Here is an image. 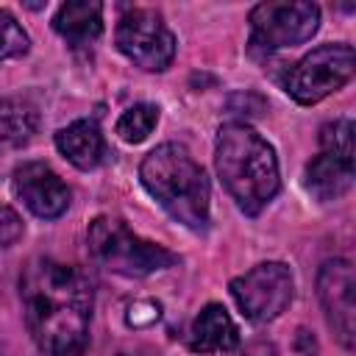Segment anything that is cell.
<instances>
[{"mask_svg": "<svg viewBox=\"0 0 356 356\" xmlns=\"http://www.w3.org/2000/svg\"><path fill=\"white\" fill-rule=\"evenodd\" d=\"M231 295L250 323H270L292 303L295 278L284 261H261L231 281Z\"/></svg>", "mask_w": 356, "mask_h": 356, "instance_id": "8", "label": "cell"}, {"mask_svg": "<svg viewBox=\"0 0 356 356\" xmlns=\"http://www.w3.org/2000/svg\"><path fill=\"white\" fill-rule=\"evenodd\" d=\"M53 28L72 47H89L103 33V6L97 0H70L58 6Z\"/></svg>", "mask_w": 356, "mask_h": 356, "instance_id": "12", "label": "cell"}, {"mask_svg": "<svg viewBox=\"0 0 356 356\" xmlns=\"http://www.w3.org/2000/svg\"><path fill=\"white\" fill-rule=\"evenodd\" d=\"M295 350H298L300 356H317V339L312 337V331H306V328L298 331V337H295Z\"/></svg>", "mask_w": 356, "mask_h": 356, "instance_id": "22", "label": "cell"}, {"mask_svg": "<svg viewBox=\"0 0 356 356\" xmlns=\"http://www.w3.org/2000/svg\"><path fill=\"white\" fill-rule=\"evenodd\" d=\"M214 167L225 192L248 217L261 214L281 189L275 150L248 122H225L217 131Z\"/></svg>", "mask_w": 356, "mask_h": 356, "instance_id": "2", "label": "cell"}, {"mask_svg": "<svg viewBox=\"0 0 356 356\" xmlns=\"http://www.w3.org/2000/svg\"><path fill=\"white\" fill-rule=\"evenodd\" d=\"M239 345V331L220 303H206L189 325V348L195 353H228Z\"/></svg>", "mask_w": 356, "mask_h": 356, "instance_id": "11", "label": "cell"}, {"mask_svg": "<svg viewBox=\"0 0 356 356\" xmlns=\"http://www.w3.org/2000/svg\"><path fill=\"white\" fill-rule=\"evenodd\" d=\"M39 128V114L31 103L6 97L0 100V142L25 145Z\"/></svg>", "mask_w": 356, "mask_h": 356, "instance_id": "15", "label": "cell"}, {"mask_svg": "<svg viewBox=\"0 0 356 356\" xmlns=\"http://www.w3.org/2000/svg\"><path fill=\"white\" fill-rule=\"evenodd\" d=\"M353 186V159L320 150L306 167V189L317 200H337Z\"/></svg>", "mask_w": 356, "mask_h": 356, "instance_id": "14", "label": "cell"}, {"mask_svg": "<svg viewBox=\"0 0 356 356\" xmlns=\"http://www.w3.org/2000/svg\"><path fill=\"white\" fill-rule=\"evenodd\" d=\"M139 181L175 222L192 231L209 228L211 186L184 145L167 142L153 147L139 164Z\"/></svg>", "mask_w": 356, "mask_h": 356, "instance_id": "3", "label": "cell"}, {"mask_svg": "<svg viewBox=\"0 0 356 356\" xmlns=\"http://www.w3.org/2000/svg\"><path fill=\"white\" fill-rule=\"evenodd\" d=\"M28 334L47 356H81L89 345L95 292L89 278L50 256L31 259L19 275Z\"/></svg>", "mask_w": 356, "mask_h": 356, "instance_id": "1", "label": "cell"}, {"mask_svg": "<svg viewBox=\"0 0 356 356\" xmlns=\"http://www.w3.org/2000/svg\"><path fill=\"white\" fill-rule=\"evenodd\" d=\"M11 186H14V195L25 203V209L39 220H56L70 206L67 184L44 161L19 164L11 175Z\"/></svg>", "mask_w": 356, "mask_h": 356, "instance_id": "10", "label": "cell"}, {"mask_svg": "<svg viewBox=\"0 0 356 356\" xmlns=\"http://www.w3.org/2000/svg\"><path fill=\"white\" fill-rule=\"evenodd\" d=\"M58 153L78 170H95L106 156V142L95 120H75L56 134Z\"/></svg>", "mask_w": 356, "mask_h": 356, "instance_id": "13", "label": "cell"}, {"mask_svg": "<svg viewBox=\"0 0 356 356\" xmlns=\"http://www.w3.org/2000/svg\"><path fill=\"white\" fill-rule=\"evenodd\" d=\"M231 356H278L275 345L267 342V339H253V342H245V345H236L231 350Z\"/></svg>", "mask_w": 356, "mask_h": 356, "instance_id": "21", "label": "cell"}, {"mask_svg": "<svg viewBox=\"0 0 356 356\" xmlns=\"http://www.w3.org/2000/svg\"><path fill=\"white\" fill-rule=\"evenodd\" d=\"M356 275L348 259H328L317 273V298L325 312V323L342 348L356 342V306H353Z\"/></svg>", "mask_w": 356, "mask_h": 356, "instance_id": "9", "label": "cell"}, {"mask_svg": "<svg viewBox=\"0 0 356 356\" xmlns=\"http://www.w3.org/2000/svg\"><path fill=\"white\" fill-rule=\"evenodd\" d=\"M28 47H31V39L17 22V17L8 8H0V64L8 58L25 56Z\"/></svg>", "mask_w": 356, "mask_h": 356, "instance_id": "17", "label": "cell"}, {"mask_svg": "<svg viewBox=\"0 0 356 356\" xmlns=\"http://www.w3.org/2000/svg\"><path fill=\"white\" fill-rule=\"evenodd\" d=\"M117 50L147 72H164L175 58V36L156 8H128L114 31Z\"/></svg>", "mask_w": 356, "mask_h": 356, "instance_id": "7", "label": "cell"}, {"mask_svg": "<svg viewBox=\"0 0 356 356\" xmlns=\"http://www.w3.org/2000/svg\"><path fill=\"white\" fill-rule=\"evenodd\" d=\"M86 242L97 264L128 278H145L159 270L175 267L181 261L178 253L167 250L159 242L142 239L120 217H111V214H100L89 222Z\"/></svg>", "mask_w": 356, "mask_h": 356, "instance_id": "4", "label": "cell"}, {"mask_svg": "<svg viewBox=\"0 0 356 356\" xmlns=\"http://www.w3.org/2000/svg\"><path fill=\"white\" fill-rule=\"evenodd\" d=\"M320 147L331 150L337 156H348L353 159V122L348 117L334 120L328 125L320 128Z\"/></svg>", "mask_w": 356, "mask_h": 356, "instance_id": "18", "label": "cell"}, {"mask_svg": "<svg viewBox=\"0 0 356 356\" xmlns=\"http://www.w3.org/2000/svg\"><path fill=\"white\" fill-rule=\"evenodd\" d=\"M156 122H159V106H153V103H136V106H131V108H125L120 114L114 131H117V136L122 142L139 145V142H145L150 136V131L156 128Z\"/></svg>", "mask_w": 356, "mask_h": 356, "instance_id": "16", "label": "cell"}, {"mask_svg": "<svg viewBox=\"0 0 356 356\" xmlns=\"http://www.w3.org/2000/svg\"><path fill=\"white\" fill-rule=\"evenodd\" d=\"M250 39L248 47L253 56H270L275 50L300 44L312 39L320 28V6L309 0H267L253 6L250 17Z\"/></svg>", "mask_w": 356, "mask_h": 356, "instance_id": "5", "label": "cell"}, {"mask_svg": "<svg viewBox=\"0 0 356 356\" xmlns=\"http://www.w3.org/2000/svg\"><path fill=\"white\" fill-rule=\"evenodd\" d=\"M120 356H131V353H120Z\"/></svg>", "mask_w": 356, "mask_h": 356, "instance_id": "23", "label": "cell"}, {"mask_svg": "<svg viewBox=\"0 0 356 356\" xmlns=\"http://www.w3.org/2000/svg\"><path fill=\"white\" fill-rule=\"evenodd\" d=\"M22 236V220L11 206H0V250L17 245Z\"/></svg>", "mask_w": 356, "mask_h": 356, "instance_id": "19", "label": "cell"}, {"mask_svg": "<svg viewBox=\"0 0 356 356\" xmlns=\"http://www.w3.org/2000/svg\"><path fill=\"white\" fill-rule=\"evenodd\" d=\"M356 70V53L350 44H320L295 61L284 75L286 95L300 106H314L331 92L342 89Z\"/></svg>", "mask_w": 356, "mask_h": 356, "instance_id": "6", "label": "cell"}, {"mask_svg": "<svg viewBox=\"0 0 356 356\" xmlns=\"http://www.w3.org/2000/svg\"><path fill=\"white\" fill-rule=\"evenodd\" d=\"M159 317H161V306H159L156 300H136V303L128 306V314H125L128 325H134V328L150 325V323H156Z\"/></svg>", "mask_w": 356, "mask_h": 356, "instance_id": "20", "label": "cell"}]
</instances>
